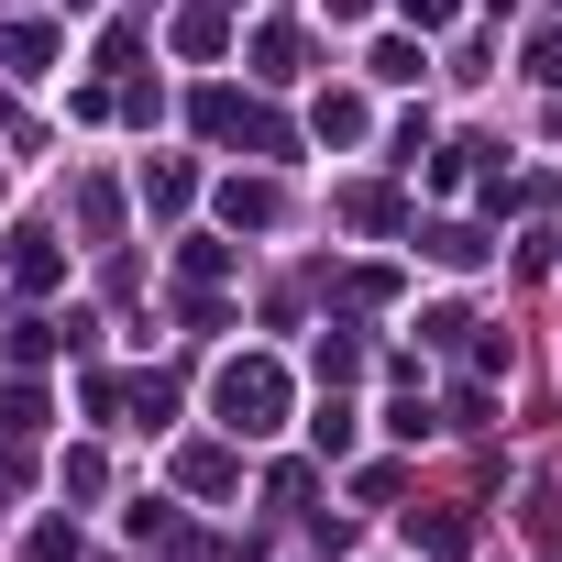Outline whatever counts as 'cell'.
I'll use <instances>...</instances> for the list:
<instances>
[{
  "label": "cell",
  "instance_id": "1",
  "mask_svg": "<svg viewBox=\"0 0 562 562\" xmlns=\"http://www.w3.org/2000/svg\"><path fill=\"white\" fill-rule=\"evenodd\" d=\"M221 419L254 441V430H276L288 419V375H276L265 353H243V364H221Z\"/></svg>",
  "mask_w": 562,
  "mask_h": 562
},
{
  "label": "cell",
  "instance_id": "2",
  "mask_svg": "<svg viewBox=\"0 0 562 562\" xmlns=\"http://www.w3.org/2000/svg\"><path fill=\"white\" fill-rule=\"evenodd\" d=\"M221 210H232V232H265L288 199H276V177H232V188H221Z\"/></svg>",
  "mask_w": 562,
  "mask_h": 562
},
{
  "label": "cell",
  "instance_id": "3",
  "mask_svg": "<svg viewBox=\"0 0 562 562\" xmlns=\"http://www.w3.org/2000/svg\"><path fill=\"white\" fill-rule=\"evenodd\" d=\"M408 540H419V551H430V562H452V551H463V540H474V529H463V518H408Z\"/></svg>",
  "mask_w": 562,
  "mask_h": 562
},
{
  "label": "cell",
  "instance_id": "4",
  "mask_svg": "<svg viewBox=\"0 0 562 562\" xmlns=\"http://www.w3.org/2000/svg\"><path fill=\"white\" fill-rule=\"evenodd\" d=\"M0 56H12V67H23V78H34V67H45V56H56V34H45V23H23V34H12V45H0Z\"/></svg>",
  "mask_w": 562,
  "mask_h": 562
},
{
  "label": "cell",
  "instance_id": "5",
  "mask_svg": "<svg viewBox=\"0 0 562 562\" xmlns=\"http://www.w3.org/2000/svg\"><path fill=\"white\" fill-rule=\"evenodd\" d=\"M177 45H188V56H221L232 34H221V12H188V23H177Z\"/></svg>",
  "mask_w": 562,
  "mask_h": 562
},
{
  "label": "cell",
  "instance_id": "6",
  "mask_svg": "<svg viewBox=\"0 0 562 562\" xmlns=\"http://www.w3.org/2000/svg\"><path fill=\"white\" fill-rule=\"evenodd\" d=\"M188 199V166H144V210H177Z\"/></svg>",
  "mask_w": 562,
  "mask_h": 562
},
{
  "label": "cell",
  "instance_id": "7",
  "mask_svg": "<svg viewBox=\"0 0 562 562\" xmlns=\"http://www.w3.org/2000/svg\"><path fill=\"white\" fill-rule=\"evenodd\" d=\"M342 210H353L364 232H386V221H397V199H386V188H342Z\"/></svg>",
  "mask_w": 562,
  "mask_h": 562
},
{
  "label": "cell",
  "instance_id": "8",
  "mask_svg": "<svg viewBox=\"0 0 562 562\" xmlns=\"http://www.w3.org/2000/svg\"><path fill=\"white\" fill-rule=\"evenodd\" d=\"M529 78H540V89H562V34H540V45H529Z\"/></svg>",
  "mask_w": 562,
  "mask_h": 562
}]
</instances>
